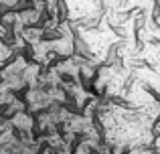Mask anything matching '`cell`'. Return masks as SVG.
<instances>
[{
    "mask_svg": "<svg viewBox=\"0 0 160 154\" xmlns=\"http://www.w3.org/2000/svg\"><path fill=\"white\" fill-rule=\"evenodd\" d=\"M8 120H10V128L16 132H35V114H31L28 110L16 112Z\"/></svg>",
    "mask_w": 160,
    "mask_h": 154,
    "instance_id": "obj_1",
    "label": "cell"
}]
</instances>
